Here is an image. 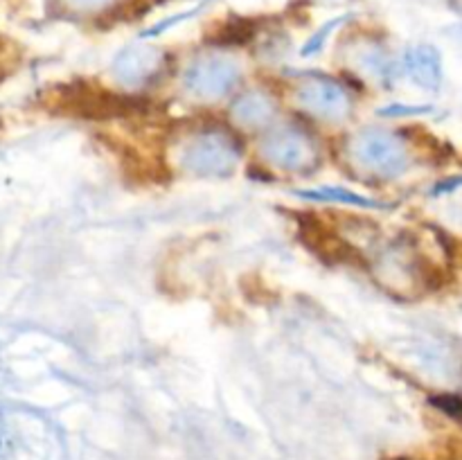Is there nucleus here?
<instances>
[{
    "label": "nucleus",
    "instance_id": "f257e3e1",
    "mask_svg": "<svg viewBox=\"0 0 462 460\" xmlns=\"http://www.w3.org/2000/svg\"><path fill=\"white\" fill-rule=\"evenodd\" d=\"M400 460H406V458H400Z\"/></svg>",
    "mask_w": 462,
    "mask_h": 460
}]
</instances>
